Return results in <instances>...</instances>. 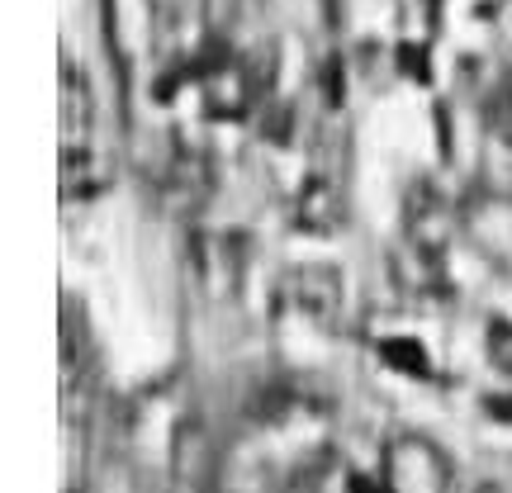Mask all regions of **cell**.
Masks as SVG:
<instances>
[{
    "label": "cell",
    "instance_id": "cell-3",
    "mask_svg": "<svg viewBox=\"0 0 512 493\" xmlns=\"http://www.w3.org/2000/svg\"><path fill=\"white\" fill-rule=\"evenodd\" d=\"M290 294L299 313L318 323V328H342V313H347V285L337 266H323V261H304L290 271Z\"/></svg>",
    "mask_w": 512,
    "mask_h": 493
},
{
    "label": "cell",
    "instance_id": "cell-11",
    "mask_svg": "<svg viewBox=\"0 0 512 493\" xmlns=\"http://www.w3.org/2000/svg\"><path fill=\"white\" fill-rule=\"evenodd\" d=\"M100 185H105V171L95 162V152H62V195L67 200H91L100 195Z\"/></svg>",
    "mask_w": 512,
    "mask_h": 493
},
{
    "label": "cell",
    "instance_id": "cell-7",
    "mask_svg": "<svg viewBox=\"0 0 512 493\" xmlns=\"http://www.w3.org/2000/svg\"><path fill=\"white\" fill-rule=\"evenodd\" d=\"M91 86L76 62L62 67V152H86V138H91Z\"/></svg>",
    "mask_w": 512,
    "mask_h": 493
},
{
    "label": "cell",
    "instance_id": "cell-4",
    "mask_svg": "<svg viewBox=\"0 0 512 493\" xmlns=\"http://www.w3.org/2000/svg\"><path fill=\"white\" fill-rule=\"evenodd\" d=\"M403 233L408 242L427 256L446 252V238H451V204L432 181H413L408 185V200H403Z\"/></svg>",
    "mask_w": 512,
    "mask_h": 493
},
{
    "label": "cell",
    "instance_id": "cell-2",
    "mask_svg": "<svg viewBox=\"0 0 512 493\" xmlns=\"http://www.w3.org/2000/svg\"><path fill=\"white\" fill-rule=\"evenodd\" d=\"M256 72L247 67V62H238V57L228 53H214L204 57L200 67V95H204V114L209 119H219V124H238V119H247L256 105Z\"/></svg>",
    "mask_w": 512,
    "mask_h": 493
},
{
    "label": "cell",
    "instance_id": "cell-5",
    "mask_svg": "<svg viewBox=\"0 0 512 493\" xmlns=\"http://www.w3.org/2000/svg\"><path fill=\"white\" fill-rule=\"evenodd\" d=\"M342 214H347V200H342V176H323V171H309V181L299 185L294 195L290 219L299 233H313V238H328L342 228Z\"/></svg>",
    "mask_w": 512,
    "mask_h": 493
},
{
    "label": "cell",
    "instance_id": "cell-16",
    "mask_svg": "<svg viewBox=\"0 0 512 493\" xmlns=\"http://www.w3.org/2000/svg\"><path fill=\"white\" fill-rule=\"evenodd\" d=\"M475 493H508V489H503V484H479Z\"/></svg>",
    "mask_w": 512,
    "mask_h": 493
},
{
    "label": "cell",
    "instance_id": "cell-9",
    "mask_svg": "<svg viewBox=\"0 0 512 493\" xmlns=\"http://www.w3.org/2000/svg\"><path fill=\"white\" fill-rule=\"evenodd\" d=\"M166 185H171V204L176 209H200L209 200V190H214V171H209V157L195 152V147H181V152H171V171H166Z\"/></svg>",
    "mask_w": 512,
    "mask_h": 493
},
{
    "label": "cell",
    "instance_id": "cell-14",
    "mask_svg": "<svg viewBox=\"0 0 512 493\" xmlns=\"http://www.w3.org/2000/svg\"><path fill=\"white\" fill-rule=\"evenodd\" d=\"M290 128H294L290 105H275V110L266 114V138H271V143H285V138H290Z\"/></svg>",
    "mask_w": 512,
    "mask_h": 493
},
{
    "label": "cell",
    "instance_id": "cell-8",
    "mask_svg": "<svg viewBox=\"0 0 512 493\" xmlns=\"http://www.w3.org/2000/svg\"><path fill=\"white\" fill-rule=\"evenodd\" d=\"M200 275H204V290L214 299H228L238 290V275H242V247L233 233H204L200 238Z\"/></svg>",
    "mask_w": 512,
    "mask_h": 493
},
{
    "label": "cell",
    "instance_id": "cell-1",
    "mask_svg": "<svg viewBox=\"0 0 512 493\" xmlns=\"http://www.w3.org/2000/svg\"><path fill=\"white\" fill-rule=\"evenodd\" d=\"M384 493H451V460L432 437L399 432L384 446Z\"/></svg>",
    "mask_w": 512,
    "mask_h": 493
},
{
    "label": "cell",
    "instance_id": "cell-13",
    "mask_svg": "<svg viewBox=\"0 0 512 493\" xmlns=\"http://www.w3.org/2000/svg\"><path fill=\"white\" fill-rule=\"evenodd\" d=\"M484 347H489L494 370L512 375V318H489V328H484Z\"/></svg>",
    "mask_w": 512,
    "mask_h": 493
},
{
    "label": "cell",
    "instance_id": "cell-15",
    "mask_svg": "<svg viewBox=\"0 0 512 493\" xmlns=\"http://www.w3.org/2000/svg\"><path fill=\"white\" fill-rule=\"evenodd\" d=\"M399 67H403V72H413L418 81H427V62H422L418 43H403V48H399Z\"/></svg>",
    "mask_w": 512,
    "mask_h": 493
},
{
    "label": "cell",
    "instance_id": "cell-12",
    "mask_svg": "<svg viewBox=\"0 0 512 493\" xmlns=\"http://www.w3.org/2000/svg\"><path fill=\"white\" fill-rule=\"evenodd\" d=\"M484 119H489V128L503 133V138L512 133V72H503L494 86H489V95H484Z\"/></svg>",
    "mask_w": 512,
    "mask_h": 493
},
{
    "label": "cell",
    "instance_id": "cell-6",
    "mask_svg": "<svg viewBox=\"0 0 512 493\" xmlns=\"http://www.w3.org/2000/svg\"><path fill=\"white\" fill-rule=\"evenodd\" d=\"M171 475L181 479L190 493H204L219 475L214 446H209V437H204V427L195 418H185L176 427V437H171Z\"/></svg>",
    "mask_w": 512,
    "mask_h": 493
},
{
    "label": "cell",
    "instance_id": "cell-10",
    "mask_svg": "<svg viewBox=\"0 0 512 493\" xmlns=\"http://www.w3.org/2000/svg\"><path fill=\"white\" fill-rule=\"evenodd\" d=\"M375 351H380V361L389 370L413 375V380H432V356H427V347H422L418 337H380Z\"/></svg>",
    "mask_w": 512,
    "mask_h": 493
}]
</instances>
